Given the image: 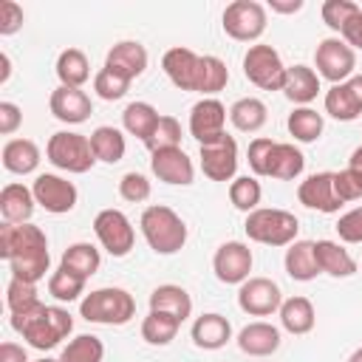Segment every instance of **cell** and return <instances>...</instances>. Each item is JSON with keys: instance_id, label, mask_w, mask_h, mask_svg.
Wrapping results in <instances>:
<instances>
[{"instance_id": "6da1fadb", "label": "cell", "mask_w": 362, "mask_h": 362, "mask_svg": "<svg viewBox=\"0 0 362 362\" xmlns=\"http://www.w3.org/2000/svg\"><path fill=\"white\" fill-rule=\"evenodd\" d=\"M0 257L8 263L11 277L40 283L51 266L48 238L37 223H3L0 226Z\"/></svg>"}, {"instance_id": "7a4b0ae2", "label": "cell", "mask_w": 362, "mask_h": 362, "mask_svg": "<svg viewBox=\"0 0 362 362\" xmlns=\"http://www.w3.org/2000/svg\"><path fill=\"white\" fill-rule=\"evenodd\" d=\"M11 328L37 351H51L57 348L71 331H74V317L62 305H34L28 311L11 314Z\"/></svg>"}, {"instance_id": "3957f363", "label": "cell", "mask_w": 362, "mask_h": 362, "mask_svg": "<svg viewBox=\"0 0 362 362\" xmlns=\"http://www.w3.org/2000/svg\"><path fill=\"white\" fill-rule=\"evenodd\" d=\"M139 226H141V235H144L147 246L156 255H175L187 243V223H184V218L175 209L164 206V204L147 206L141 212V218H139Z\"/></svg>"}, {"instance_id": "277c9868", "label": "cell", "mask_w": 362, "mask_h": 362, "mask_svg": "<svg viewBox=\"0 0 362 362\" xmlns=\"http://www.w3.org/2000/svg\"><path fill=\"white\" fill-rule=\"evenodd\" d=\"M79 317L96 325H127L136 317V300L119 286L93 288L79 300Z\"/></svg>"}, {"instance_id": "5b68a950", "label": "cell", "mask_w": 362, "mask_h": 362, "mask_svg": "<svg viewBox=\"0 0 362 362\" xmlns=\"http://www.w3.org/2000/svg\"><path fill=\"white\" fill-rule=\"evenodd\" d=\"M243 229L249 240L263 243V246H291L300 232V221L288 209L277 206H257L255 212L246 215Z\"/></svg>"}, {"instance_id": "8992f818", "label": "cell", "mask_w": 362, "mask_h": 362, "mask_svg": "<svg viewBox=\"0 0 362 362\" xmlns=\"http://www.w3.org/2000/svg\"><path fill=\"white\" fill-rule=\"evenodd\" d=\"M45 156L57 170H65V173H74V175H82L96 164L90 139L82 136V133H74V130L54 133L45 144Z\"/></svg>"}, {"instance_id": "52a82bcc", "label": "cell", "mask_w": 362, "mask_h": 362, "mask_svg": "<svg viewBox=\"0 0 362 362\" xmlns=\"http://www.w3.org/2000/svg\"><path fill=\"white\" fill-rule=\"evenodd\" d=\"M286 71L280 54L266 42H255L243 54V76L260 90H283Z\"/></svg>"}, {"instance_id": "ba28073f", "label": "cell", "mask_w": 362, "mask_h": 362, "mask_svg": "<svg viewBox=\"0 0 362 362\" xmlns=\"http://www.w3.org/2000/svg\"><path fill=\"white\" fill-rule=\"evenodd\" d=\"M93 232H96V240L102 243V249L110 255V257H124L130 255L133 243H136V232H133V223L130 218L122 212V209H99L96 218H93Z\"/></svg>"}, {"instance_id": "9c48e42d", "label": "cell", "mask_w": 362, "mask_h": 362, "mask_svg": "<svg viewBox=\"0 0 362 362\" xmlns=\"http://www.w3.org/2000/svg\"><path fill=\"white\" fill-rule=\"evenodd\" d=\"M223 31L238 42H255L266 31V6L257 0H235L223 8Z\"/></svg>"}, {"instance_id": "30bf717a", "label": "cell", "mask_w": 362, "mask_h": 362, "mask_svg": "<svg viewBox=\"0 0 362 362\" xmlns=\"http://www.w3.org/2000/svg\"><path fill=\"white\" fill-rule=\"evenodd\" d=\"M314 65L322 79H328L331 85H339L354 76L356 51L342 37H325V40H320V45L314 51Z\"/></svg>"}, {"instance_id": "8fae6325", "label": "cell", "mask_w": 362, "mask_h": 362, "mask_svg": "<svg viewBox=\"0 0 362 362\" xmlns=\"http://www.w3.org/2000/svg\"><path fill=\"white\" fill-rule=\"evenodd\" d=\"M283 305V291L272 277H249L238 288V308L249 317H272Z\"/></svg>"}, {"instance_id": "7c38bea8", "label": "cell", "mask_w": 362, "mask_h": 362, "mask_svg": "<svg viewBox=\"0 0 362 362\" xmlns=\"http://www.w3.org/2000/svg\"><path fill=\"white\" fill-rule=\"evenodd\" d=\"M31 192H34V201L51 215L71 212L76 206V198H79L74 181H68V178H62L57 173H40L34 178V184H31Z\"/></svg>"}, {"instance_id": "4fadbf2b", "label": "cell", "mask_w": 362, "mask_h": 362, "mask_svg": "<svg viewBox=\"0 0 362 362\" xmlns=\"http://www.w3.org/2000/svg\"><path fill=\"white\" fill-rule=\"evenodd\" d=\"M252 263H255L252 249L243 240H226L212 255V272L226 286H240L243 280H249Z\"/></svg>"}, {"instance_id": "5bb4252c", "label": "cell", "mask_w": 362, "mask_h": 362, "mask_svg": "<svg viewBox=\"0 0 362 362\" xmlns=\"http://www.w3.org/2000/svg\"><path fill=\"white\" fill-rule=\"evenodd\" d=\"M201 170L209 181H235L238 173V141L223 133L215 141L201 144Z\"/></svg>"}, {"instance_id": "9a60e30c", "label": "cell", "mask_w": 362, "mask_h": 362, "mask_svg": "<svg viewBox=\"0 0 362 362\" xmlns=\"http://www.w3.org/2000/svg\"><path fill=\"white\" fill-rule=\"evenodd\" d=\"M226 116L229 110L215 99V96H204L201 102H195L189 107V136L198 141V144H206V141H215L221 139L226 130Z\"/></svg>"}, {"instance_id": "2e32d148", "label": "cell", "mask_w": 362, "mask_h": 362, "mask_svg": "<svg viewBox=\"0 0 362 362\" xmlns=\"http://www.w3.org/2000/svg\"><path fill=\"white\" fill-rule=\"evenodd\" d=\"M297 201H300L303 206L317 209V212H325V215L339 212L342 198H339V192H337L334 173H314V175H308L305 181H300V187H297Z\"/></svg>"}, {"instance_id": "e0dca14e", "label": "cell", "mask_w": 362, "mask_h": 362, "mask_svg": "<svg viewBox=\"0 0 362 362\" xmlns=\"http://www.w3.org/2000/svg\"><path fill=\"white\" fill-rule=\"evenodd\" d=\"M161 68H164L167 79H170L178 90H195V93H198L201 54H195L192 48L175 45V48L164 51V57H161Z\"/></svg>"}, {"instance_id": "ac0fdd59", "label": "cell", "mask_w": 362, "mask_h": 362, "mask_svg": "<svg viewBox=\"0 0 362 362\" xmlns=\"http://www.w3.org/2000/svg\"><path fill=\"white\" fill-rule=\"evenodd\" d=\"M150 156H153L150 170L158 181H164L170 187H189L195 181V164L181 147L158 150V153H150Z\"/></svg>"}, {"instance_id": "d6986e66", "label": "cell", "mask_w": 362, "mask_h": 362, "mask_svg": "<svg viewBox=\"0 0 362 362\" xmlns=\"http://www.w3.org/2000/svg\"><path fill=\"white\" fill-rule=\"evenodd\" d=\"M48 107L54 113V119L65 122V124H82L90 119L93 113V102L82 88H68V85H57L48 96Z\"/></svg>"}, {"instance_id": "ffe728a7", "label": "cell", "mask_w": 362, "mask_h": 362, "mask_svg": "<svg viewBox=\"0 0 362 362\" xmlns=\"http://www.w3.org/2000/svg\"><path fill=\"white\" fill-rule=\"evenodd\" d=\"M147 48L139 42V40H122V42H116L110 51H107V57H105V65L110 68V71H116L119 76H124V79H139L144 71H147Z\"/></svg>"}, {"instance_id": "44dd1931", "label": "cell", "mask_w": 362, "mask_h": 362, "mask_svg": "<svg viewBox=\"0 0 362 362\" xmlns=\"http://www.w3.org/2000/svg\"><path fill=\"white\" fill-rule=\"evenodd\" d=\"M235 342H238V348L246 356H272L280 348L283 337H280V328L277 325H272L266 320H255V322H249V325H243L238 331V339Z\"/></svg>"}, {"instance_id": "7402d4cb", "label": "cell", "mask_w": 362, "mask_h": 362, "mask_svg": "<svg viewBox=\"0 0 362 362\" xmlns=\"http://www.w3.org/2000/svg\"><path fill=\"white\" fill-rule=\"evenodd\" d=\"M189 337H192L195 348H201V351H218V348H223L232 339V322L223 314L209 311V314L195 317V322L189 328Z\"/></svg>"}, {"instance_id": "603a6c76", "label": "cell", "mask_w": 362, "mask_h": 362, "mask_svg": "<svg viewBox=\"0 0 362 362\" xmlns=\"http://www.w3.org/2000/svg\"><path fill=\"white\" fill-rule=\"evenodd\" d=\"M34 206H37V201H34L31 187L11 181L0 189V215L6 223H31Z\"/></svg>"}, {"instance_id": "cb8c5ba5", "label": "cell", "mask_w": 362, "mask_h": 362, "mask_svg": "<svg viewBox=\"0 0 362 362\" xmlns=\"http://www.w3.org/2000/svg\"><path fill=\"white\" fill-rule=\"evenodd\" d=\"M283 93L288 102L308 107V102L317 99L320 93V74L308 65H291L286 71V82H283Z\"/></svg>"}, {"instance_id": "d4e9b609", "label": "cell", "mask_w": 362, "mask_h": 362, "mask_svg": "<svg viewBox=\"0 0 362 362\" xmlns=\"http://www.w3.org/2000/svg\"><path fill=\"white\" fill-rule=\"evenodd\" d=\"M283 266H286V274L297 283H308L314 280L320 272V263H317V249H314V240H294L288 249H286V257H283Z\"/></svg>"}, {"instance_id": "484cf974", "label": "cell", "mask_w": 362, "mask_h": 362, "mask_svg": "<svg viewBox=\"0 0 362 362\" xmlns=\"http://www.w3.org/2000/svg\"><path fill=\"white\" fill-rule=\"evenodd\" d=\"M150 311H164L170 317H175L178 322L189 320L192 317V297L184 286H175V283H164V286H156L153 294H150Z\"/></svg>"}, {"instance_id": "4316f807", "label": "cell", "mask_w": 362, "mask_h": 362, "mask_svg": "<svg viewBox=\"0 0 362 362\" xmlns=\"http://www.w3.org/2000/svg\"><path fill=\"white\" fill-rule=\"evenodd\" d=\"M277 314H280V325H283L288 334H294V337L308 334V331L314 328V322H317L314 303H311L308 297H303V294H294V297L283 300V305H280Z\"/></svg>"}, {"instance_id": "83f0119b", "label": "cell", "mask_w": 362, "mask_h": 362, "mask_svg": "<svg viewBox=\"0 0 362 362\" xmlns=\"http://www.w3.org/2000/svg\"><path fill=\"white\" fill-rule=\"evenodd\" d=\"M3 167L14 175H31L40 167V147L31 139H8L3 144Z\"/></svg>"}, {"instance_id": "f1b7e54d", "label": "cell", "mask_w": 362, "mask_h": 362, "mask_svg": "<svg viewBox=\"0 0 362 362\" xmlns=\"http://www.w3.org/2000/svg\"><path fill=\"white\" fill-rule=\"evenodd\" d=\"M314 249H317V263H320L322 274H331L337 280L356 274V260L337 240H314Z\"/></svg>"}, {"instance_id": "f546056e", "label": "cell", "mask_w": 362, "mask_h": 362, "mask_svg": "<svg viewBox=\"0 0 362 362\" xmlns=\"http://www.w3.org/2000/svg\"><path fill=\"white\" fill-rule=\"evenodd\" d=\"M305 170V156L288 144V141H277L269 158V170L266 178H277V181H294L300 173Z\"/></svg>"}, {"instance_id": "4dcf8cb0", "label": "cell", "mask_w": 362, "mask_h": 362, "mask_svg": "<svg viewBox=\"0 0 362 362\" xmlns=\"http://www.w3.org/2000/svg\"><path fill=\"white\" fill-rule=\"evenodd\" d=\"M59 266H62L65 272H71V274L88 280V277H93V274L99 272V266H102V255H99V249H96L93 243L79 240V243H71V246L62 252Z\"/></svg>"}, {"instance_id": "1f68e13d", "label": "cell", "mask_w": 362, "mask_h": 362, "mask_svg": "<svg viewBox=\"0 0 362 362\" xmlns=\"http://www.w3.org/2000/svg\"><path fill=\"white\" fill-rule=\"evenodd\" d=\"M54 71H57L59 85H68V88H82L90 79V62H88L85 51H79V48H65L57 57Z\"/></svg>"}, {"instance_id": "d6a6232c", "label": "cell", "mask_w": 362, "mask_h": 362, "mask_svg": "<svg viewBox=\"0 0 362 362\" xmlns=\"http://www.w3.org/2000/svg\"><path fill=\"white\" fill-rule=\"evenodd\" d=\"M90 147H93V156L96 161H105V164H116L124 158V150H127V141H124V133L119 127H110V124H99L90 136Z\"/></svg>"}, {"instance_id": "836d02e7", "label": "cell", "mask_w": 362, "mask_h": 362, "mask_svg": "<svg viewBox=\"0 0 362 362\" xmlns=\"http://www.w3.org/2000/svg\"><path fill=\"white\" fill-rule=\"evenodd\" d=\"M266 119H269V110L257 96H243L229 107V122L240 133H257L266 124Z\"/></svg>"}, {"instance_id": "e575fe53", "label": "cell", "mask_w": 362, "mask_h": 362, "mask_svg": "<svg viewBox=\"0 0 362 362\" xmlns=\"http://www.w3.org/2000/svg\"><path fill=\"white\" fill-rule=\"evenodd\" d=\"M158 119H161V116H158V110H156L150 102H130V105L124 107V113H122V127H124L130 136L147 141V139L153 136Z\"/></svg>"}, {"instance_id": "d590c367", "label": "cell", "mask_w": 362, "mask_h": 362, "mask_svg": "<svg viewBox=\"0 0 362 362\" xmlns=\"http://www.w3.org/2000/svg\"><path fill=\"white\" fill-rule=\"evenodd\" d=\"M325 113L334 116L337 122H354V119H359L362 105H359V99L354 96V90H351L348 82L331 85V88L325 90Z\"/></svg>"}, {"instance_id": "8d00e7d4", "label": "cell", "mask_w": 362, "mask_h": 362, "mask_svg": "<svg viewBox=\"0 0 362 362\" xmlns=\"http://www.w3.org/2000/svg\"><path fill=\"white\" fill-rule=\"evenodd\" d=\"M286 127L294 136V141L311 144V141H317L322 136L325 122H322V113H317L314 107H294L288 113V119H286Z\"/></svg>"}, {"instance_id": "74e56055", "label": "cell", "mask_w": 362, "mask_h": 362, "mask_svg": "<svg viewBox=\"0 0 362 362\" xmlns=\"http://www.w3.org/2000/svg\"><path fill=\"white\" fill-rule=\"evenodd\" d=\"M181 322L164 311H150L144 320H141V339L147 345H170L178 334Z\"/></svg>"}, {"instance_id": "f35d334b", "label": "cell", "mask_w": 362, "mask_h": 362, "mask_svg": "<svg viewBox=\"0 0 362 362\" xmlns=\"http://www.w3.org/2000/svg\"><path fill=\"white\" fill-rule=\"evenodd\" d=\"M105 359V342L93 334H76L68 339V345L59 354V362H102Z\"/></svg>"}, {"instance_id": "ab89813d", "label": "cell", "mask_w": 362, "mask_h": 362, "mask_svg": "<svg viewBox=\"0 0 362 362\" xmlns=\"http://www.w3.org/2000/svg\"><path fill=\"white\" fill-rule=\"evenodd\" d=\"M260 198H263V187L255 175H238L235 181H229V201H232L235 209L249 215V212L257 209Z\"/></svg>"}, {"instance_id": "60d3db41", "label": "cell", "mask_w": 362, "mask_h": 362, "mask_svg": "<svg viewBox=\"0 0 362 362\" xmlns=\"http://www.w3.org/2000/svg\"><path fill=\"white\" fill-rule=\"evenodd\" d=\"M226 82H229V68H226V62L218 59V57H212V54L201 57L198 93H204V96H215V93H221V90L226 88Z\"/></svg>"}, {"instance_id": "b9f144b4", "label": "cell", "mask_w": 362, "mask_h": 362, "mask_svg": "<svg viewBox=\"0 0 362 362\" xmlns=\"http://www.w3.org/2000/svg\"><path fill=\"white\" fill-rule=\"evenodd\" d=\"M85 283L88 280H82V277H76V274H71V272H65L59 266L57 272L48 274V294L54 300H59V303H74V300H79L85 294Z\"/></svg>"}, {"instance_id": "7bdbcfd3", "label": "cell", "mask_w": 362, "mask_h": 362, "mask_svg": "<svg viewBox=\"0 0 362 362\" xmlns=\"http://www.w3.org/2000/svg\"><path fill=\"white\" fill-rule=\"evenodd\" d=\"M144 147L150 153H158V150H173V147H181V122L175 116H161L153 136L144 141Z\"/></svg>"}, {"instance_id": "ee69618b", "label": "cell", "mask_w": 362, "mask_h": 362, "mask_svg": "<svg viewBox=\"0 0 362 362\" xmlns=\"http://www.w3.org/2000/svg\"><path fill=\"white\" fill-rule=\"evenodd\" d=\"M6 305L11 314H20V311H28L34 305H40V297H37V283H28V280H20V277H11L8 286H6Z\"/></svg>"}, {"instance_id": "f6af8a7d", "label": "cell", "mask_w": 362, "mask_h": 362, "mask_svg": "<svg viewBox=\"0 0 362 362\" xmlns=\"http://www.w3.org/2000/svg\"><path fill=\"white\" fill-rule=\"evenodd\" d=\"M127 88H130V79L119 76V74L110 71L107 65L99 68L96 76H93V90H96V96L105 99V102H116V99H122V96L127 93Z\"/></svg>"}, {"instance_id": "bcb514c9", "label": "cell", "mask_w": 362, "mask_h": 362, "mask_svg": "<svg viewBox=\"0 0 362 362\" xmlns=\"http://www.w3.org/2000/svg\"><path fill=\"white\" fill-rule=\"evenodd\" d=\"M362 6H356L354 0H325L320 14H322V23L331 28V31H342L348 25V20L359 11Z\"/></svg>"}, {"instance_id": "7dc6e473", "label": "cell", "mask_w": 362, "mask_h": 362, "mask_svg": "<svg viewBox=\"0 0 362 362\" xmlns=\"http://www.w3.org/2000/svg\"><path fill=\"white\" fill-rule=\"evenodd\" d=\"M150 192H153V187H150L147 175H141V173H136V170H130V173H124V175L119 178V195H122L124 201H130V204L147 201Z\"/></svg>"}, {"instance_id": "c3c4849f", "label": "cell", "mask_w": 362, "mask_h": 362, "mask_svg": "<svg viewBox=\"0 0 362 362\" xmlns=\"http://www.w3.org/2000/svg\"><path fill=\"white\" fill-rule=\"evenodd\" d=\"M334 184H337V192H339L342 204L362 198V170H359V167H351V164H348L345 170L334 173Z\"/></svg>"}, {"instance_id": "681fc988", "label": "cell", "mask_w": 362, "mask_h": 362, "mask_svg": "<svg viewBox=\"0 0 362 362\" xmlns=\"http://www.w3.org/2000/svg\"><path fill=\"white\" fill-rule=\"evenodd\" d=\"M274 144H277V141H274V139H266V136H257V139H252V141H249L246 158H249V167H252L255 178H257V175H266Z\"/></svg>"}, {"instance_id": "f907efd6", "label": "cell", "mask_w": 362, "mask_h": 362, "mask_svg": "<svg viewBox=\"0 0 362 362\" xmlns=\"http://www.w3.org/2000/svg\"><path fill=\"white\" fill-rule=\"evenodd\" d=\"M337 235L345 243H362V206L348 209L345 215H339L337 221Z\"/></svg>"}, {"instance_id": "816d5d0a", "label": "cell", "mask_w": 362, "mask_h": 362, "mask_svg": "<svg viewBox=\"0 0 362 362\" xmlns=\"http://www.w3.org/2000/svg\"><path fill=\"white\" fill-rule=\"evenodd\" d=\"M23 28V6L14 0L0 3V37H11Z\"/></svg>"}, {"instance_id": "f5cc1de1", "label": "cell", "mask_w": 362, "mask_h": 362, "mask_svg": "<svg viewBox=\"0 0 362 362\" xmlns=\"http://www.w3.org/2000/svg\"><path fill=\"white\" fill-rule=\"evenodd\" d=\"M23 124V110L14 102H0V133L11 136Z\"/></svg>"}, {"instance_id": "db71d44e", "label": "cell", "mask_w": 362, "mask_h": 362, "mask_svg": "<svg viewBox=\"0 0 362 362\" xmlns=\"http://www.w3.org/2000/svg\"><path fill=\"white\" fill-rule=\"evenodd\" d=\"M339 37H342L351 48H359V51H362V8L348 20V25L339 31Z\"/></svg>"}, {"instance_id": "11a10c76", "label": "cell", "mask_w": 362, "mask_h": 362, "mask_svg": "<svg viewBox=\"0 0 362 362\" xmlns=\"http://www.w3.org/2000/svg\"><path fill=\"white\" fill-rule=\"evenodd\" d=\"M0 362H31L25 348L17 345V342H3L0 345Z\"/></svg>"}, {"instance_id": "9f6ffc18", "label": "cell", "mask_w": 362, "mask_h": 362, "mask_svg": "<svg viewBox=\"0 0 362 362\" xmlns=\"http://www.w3.org/2000/svg\"><path fill=\"white\" fill-rule=\"evenodd\" d=\"M305 3L303 0H269V8L277 14H297Z\"/></svg>"}, {"instance_id": "6f0895ef", "label": "cell", "mask_w": 362, "mask_h": 362, "mask_svg": "<svg viewBox=\"0 0 362 362\" xmlns=\"http://www.w3.org/2000/svg\"><path fill=\"white\" fill-rule=\"evenodd\" d=\"M8 74H11V59H8V54L3 51V54H0V85L8 82Z\"/></svg>"}, {"instance_id": "680465c9", "label": "cell", "mask_w": 362, "mask_h": 362, "mask_svg": "<svg viewBox=\"0 0 362 362\" xmlns=\"http://www.w3.org/2000/svg\"><path fill=\"white\" fill-rule=\"evenodd\" d=\"M348 164H351V167H359V170H362V144H359V147H356V150L351 153V158H348Z\"/></svg>"}, {"instance_id": "91938a15", "label": "cell", "mask_w": 362, "mask_h": 362, "mask_svg": "<svg viewBox=\"0 0 362 362\" xmlns=\"http://www.w3.org/2000/svg\"><path fill=\"white\" fill-rule=\"evenodd\" d=\"M348 362H362V348H356V351L348 356Z\"/></svg>"}, {"instance_id": "94428289", "label": "cell", "mask_w": 362, "mask_h": 362, "mask_svg": "<svg viewBox=\"0 0 362 362\" xmlns=\"http://www.w3.org/2000/svg\"><path fill=\"white\" fill-rule=\"evenodd\" d=\"M34 362H59V359H51V356H42V359H34Z\"/></svg>"}]
</instances>
